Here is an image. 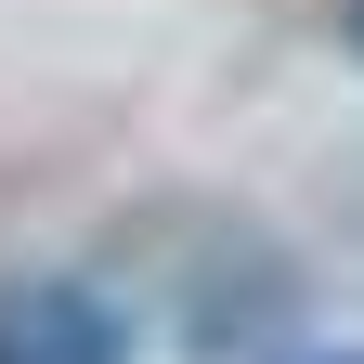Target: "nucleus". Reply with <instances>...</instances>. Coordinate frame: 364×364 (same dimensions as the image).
Returning a JSON list of instances; mask_svg holds the SVG:
<instances>
[{
  "mask_svg": "<svg viewBox=\"0 0 364 364\" xmlns=\"http://www.w3.org/2000/svg\"><path fill=\"white\" fill-rule=\"evenodd\" d=\"M144 326L105 273L78 260H39V273H0V364H130Z\"/></svg>",
  "mask_w": 364,
  "mask_h": 364,
  "instance_id": "f257e3e1",
  "label": "nucleus"
},
{
  "mask_svg": "<svg viewBox=\"0 0 364 364\" xmlns=\"http://www.w3.org/2000/svg\"><path fill=\"white\" fill-rule=\"evenodd\" d=\"M338 39H351V53H364V0H338Z\"/></svg>",
  "mask_w": 364,
  "mask_h": 364,
  "instance_id": "f03ea898",
  "label": "nucleus"
},
{
  "mask_svg": "<svg viewBox=\"0 0 364 364\" xmlns=\"http://www.w3.org/2000/svg\"><path fill=\"white\" fill-rule=\"evenodd\" d=\"M287 364H364V351H287Z\"/></svg>",
  "mask_w": 364,
  "mask_h": 364,
  "instance_id": "7ed1b4c3",
  "label": "nucleus"
}]
</instances>
